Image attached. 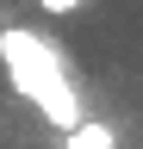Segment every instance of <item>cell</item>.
<instances>
[{"mask_svg":"<svg viewBox=\"0 0 143 149\" xmlns=\"http://www.w3.org/2000/svg\"><path fill=\"white\" fill-rule=\"evenodd\" d=\"M38 6H44L50 19H68V13H81V6H87V0H38Z\"/></svg>","mask_w":143,"mask_h":149,"instance_id":"3957f363","label":"cell"},{"mask_svg":"<svg viewBox=\"0 0 143 149\" xmlns=\"http://www.w3.org/2000/svg\"><path fill=\"white\" fill-rule=\"evenodd\" d=\"M0 68L13 74V87H19L25 100L38 106L50 124H56V130H75V124H87L81 93H75V81H68L62 56L50 50L38 31H25V25H6V31H0Z\"/></svg>","mask_w":143,"mask_h":149,"instance_id":"6da1fadb","label":"cell"},{"mask_svg":"<svg viewBox=\"0 0 143 149\" xmlns=\"http://www.w3.org/2000/svg\"><path fill=\"white\" fill-rule=\"evenodd\" d=\"M68 137V149H118V137L106 124H75V130H62Z\"/></svg>","mask_w":143,"mask_h":149,"instance_id":"7a4b0ae2","label":"cell"}]
</instances>
